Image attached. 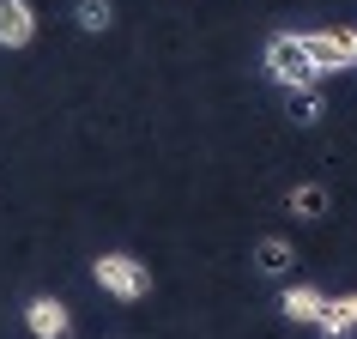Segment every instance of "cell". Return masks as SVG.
Returning a JSON list of instances; mask_svg holds the SVG:
<instances>
[{
	"instance_id": "cell-1",
	"label": "cell",
	"mask_w": 357,
	"mask_h": 339,
	"mask_svg": "<svg viewBox=\"0 0 357 339\" xmlns=\"http://www.w3.org/2000/svg\"><path fill=\"white\" fill-rule=\"evenodd\" d=\"M266 73L279 79L284 91H315V85H321V67L309 61V49H303V37H291V31L266 43Z\"/></svg>"
},
{
	"instance_id": "cell-2",
	"label": "cell",
	"mask_w": 357,
	"mask_h": 339,
	"mask_svg": "<svg viewBox=\"0 0 357 339\" xmlns=\"http://www.w3.org/2000/svg\"><path fill=\"white\" fill-rule=\"evenodd\" d=\"M91 279L103 285L109 297H121V303H139L151 291L146 261H133V255H97V261H91Z\"/></svg>"
},
{
	"instance_id": "cell-3",
	"label": "cell",
	"mask_w": 357,
	"mask_h": 339,
	"mask_svg": "<svg viewBox=\"0 0 357 339\" xmlns=\"http://www.w3.org/2000/svg\"><path fill=\"white\" fill-rule=\"evenodd\" d=\"M297 37H303V49H309V61L321 67V79L357 67V31H297Z\"/></svg>"
},
{
	"instance_id": "cell-4",
	"label": "cell",
	"mask_w": 357,
	"mask_h": 339,
	"mask_svg": "<svg viewBox=\"0 0 357 339\" xmlns=\"http://www.w3.org/2000/svg\"><path fill=\"white\" fill-rule=\"evenodd\" d=\"M24 327H31L37 339H67L73 333V315H67L61 297H31L24 303Z\"/></svg>"
},
{
	"instance_id": "cell-5",
	"label": "cell",
	"mask_w": 357,
	"mask_h": 339,
	"mask_svg": "<svg viewBox=\"0 0 357 339\" xmlns=\"http://www.w3.org/2000/svg\"><path fill=\"white\" fill-rule=\"evenodd\" d=\"M31 37H37L31 6H24V0H0V43H6V49H24Z\"/></svg>"
},
{
	"instance_id": "cell-6",
	"label": "cell",
	"mask_w": 357,
	"mask_h": 339,
	"mask_svg": "<svg viewBox=\"0 0 357 339\" xmlns=\"http://www.w3.org/2000/svg\"><path fill=\"white\" fill-rule=\"evenodd\" d=\"M315 333H321V339H351V333H357V297H327Z\"/></svg>"
},
{
	"instance_id": "cell-7",
	"label": "cell",
	"mask_w": 357,
	"mask_h": 339,
	"mask_svg": "<svg viewBox=\"0 0 357 339\" xmlns=\"http://www.w3.org/2000/svg\"><path fill=\"white\" fill-rule=\"evenodd\" d=\"M279 309H284V321H303V327H315L321 309H327V297H321L315 285H291V291L279 297Z\"/></svg>"
},
{
	"instance_id": "cell-8",
	"label": "cell",
	"mask_w": 357,
	"mask_h": 339,
	"mask_svg": "<svg viewBox=\"0 0 357 339\" xmlns=\"http://www.w3.org/2000/svg\"><path fill=\"white\" fill-rule=\"evenodd\" d=\"M291 261H297V255H291V243H284V236H266V243L255 248V266H261L266 279H284V273H291Z\"/></svg>"
},
{
	"instance_id": "cell-9",
	"label": "cell",
	"mask_w": 357,
	"mask_h": 339,
	"mask_svg": "<svg viewBox=\"0 0 357 339\" xmlns=\"http://www.w3.org/2000/svg\"><path fill=\"white\" fill-rule=\"evenodd\" d=\"M321 115H327V97H321V85H315V91H291V121H297V128H315Z\"/></svg>"
},
{
	"instance_id": "cell-10",
	"label": "cell",
	"mask_w": 357,
	"mask_h": 339,
	"mask_svg": "<svg viewBox=\"0 0 357 339\" xmlns=\"http://www.w3.org/2000/svg\"><path fill=\"white\" fill-rule=\"evenodd\" d=\"M291 212H297V218H321V212H327V188H321V182L291 188Z\"/></svg>"
},
{
	"instance_id": "cell-11",
	"label": "cell",
	"mask_w": 357,
	"mask_h": 339,
	"mask_svg": "<svg viewBox=\"0 0 357 339\" xmlns=\"http://www.w3.org/2000/svg\"><path fill=\"white\" fill-rule=\"evenodd\" d=\"M79 31H109V19H115V6L109 0H79Z\"/></svg>"
}]
</instances>
